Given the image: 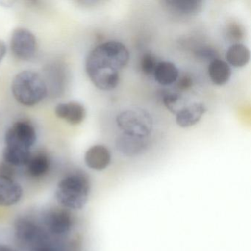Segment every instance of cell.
I'll return each instance as SVG.
<instances>
[{
	"label": "cell",
	"instance_id": "cell-21",
	"mask_svg": "<svg viewBox=\"0 0 251 251\" xmlns=\"http://www.w3.org/2000/svg\"><path fill=\"white\" fill-rule=\"evenodd\" d=\"M159 61L156 56L152 53H146L142 57L141 61V69L144 74L147 75L153 74Z\"/></svg>",
	"mask_w": 251,
	"mask_h": 251
},
{
	"label": "cell",
	"instance_id": "cell-7",
	"mask_svg": "<svg viewBox=\"0 0 251 251\" xmlns=\"http://www.w3.org/2000/svg\"><path fill=\"white\" fill-rule=\"evenodd\" d=\"M41 223L50 236L63 237L71 232L74 220L70 210L61 206H50L43 210L39 217Z\"/></svg>",
	"mask_w": 251,
	"mask_h": 251
},
{
	"label": "cell",
	"instance_id": "cell-8",
	"mask_svg": "<svg viewBox=\"0 0 251 251\" xmlns=\"http://www.w3.org/2000/svg\"><path fill=\"white\" fill-rule=\"evenodd\" d=\"M37 40L34 34L25 28H17L11 39V52L14 56L23 61L32 59L37 52Z\"/></svg>",
	"mask_w": 251,
	"mask_h": 251
},
{
	"label": "cell",
	"instance_id": "cell-12",
	"mask_svg": "<svg viewBox=\"0 0 251 251\" xmlns=\"http://www.w3.org/2000/svg\"><path fill=\"white\" fill-rule=\"evenodd\" d=\"M55 115L70 124L77 126L86 118V110L80 102H70L60 103L55 109Z\"/></svg>",
	"mask_w": 251,
	"mask_h": 251
},
{
	"label": "cell",
	"instance_id": "cell-2",
	"mask_svg": "<svg viewBox=\"0 0 251 251\" xmlns=\"http://www.w3.org/2000/svg\"><path fill=\"white\" fill-rule=\"evenodd\" d=\"M89 176L81 170H75L66 175L57 184L55 198L60 206L77 211L86 205L90 193Z\"/></svg>",
	"mask_w": 251,
	"mask_h": 251
},
{
	"label": "cell",
	"instance_id": "cell-6",
	"mask_svg": "<svg viewBox=\"0 0 251 251\" xmlns=\"http://www.w3.org/2000/svg\"><path fill=\"white\" fill-rule=\"evenodd\" d=\"M34 126L27 120L16 122L7 130L4 149L22 153H31V148L36 142Z\"/></svg>",
	"mask_w": 251,
	"mask_h": 251
},
{
	"label": "cell",
	"instance_id": "cell-18",
	"mask_svg": "<svg viewBox=\"0 0 251 251\" xmlns=\"http://www.w3.org/2000/svg\"><path fill=\"white\" fill-rule=\"evenodd\" d=\"M250 58V50L243 44H234L230 45L226 52V58L227 64L236 68L246 66L249 62Z\"/></svg>",
	"mask_w": 251,
	"mask_h": 251
},
{
	"label": "cell",
	"instance_id": "cell-13",
	"mask_svg": "<svg viewBox=\"0 0 251 251\" xmlns=\"http://www.w3.org/2000/svg\"><path fill=\"white\" fill-rule=\"evenodd\" d=\"M26 173L32 179H42L49 173L51 160L47 152L40 151L31 154L25 165Z\"/></svg>",
	"mask_w": 251,
	"mask_h": 251
},
{
	"label": "cell",
	"instance_id": "cell-1",
	"mask_svg": "<svg viewBox=\"0 0 251 251\" xmlns=\"http://www.w3.org/2000/svg\"><path fill=\"white\" fill-rule=\"evenodd\" d=\"M130 53L126 45L117 41H108L94 48L86 58L88 75L98 72L117 71L127 65Z\"/></svg>",
	"mask_w": 251,
	"mask_h": 251
},
{
	"label": "cell",
	"instance_id": "cell-3",
	"mask_svg": "<svg viewBox=\"0 0 251 251\" xmlns=\"http://www.w3.org/2000/svg\"><path fill=\"white\" fill-rule=\"evenodd\" d=\"M11 91L17 102L25 106L32 107L46 98L48 86L39 73L25 70L14 77Z\"/></svg>",
	"mask_w": 251,
	"mask_h": 251
},
{
	"label": "cell",
	"instance_id": "cell-14",
	"mask_svg": "<svg viewBox=\"0 0 251 251\" xmlns=\"http://www.w3.org/2000/svg\"><path fill=\"white\" fill-rule=\"evenodd\" d=\"M111 152L103 145H94L85 154V163L87 167L98 171L107 168L111 163Z\"/></svg>",
	"mask_w": 251,
	"mask_h": 251
},
{
	"label": "cell",
	"instance_id": "cell-25",
	"mask_svg": "<svg viewBox=\"0 0 251 251\" xmlns=\"http://www.w3.org/2000/svg\"><path fill=\"white\" fill-rule=\"evenodd\" d=\"M7 52V46L5 42L0 40V63L2 62V59L5 56Z\"/></svg>",
	"mask_w": 251,
	"mask_h": 251
},
{
	"label": "cell",
	"instance_id": "cell-26",
	"mask_svg": "<svg viewBox=\"0 0 251 251\" xmlns=\"http://www.w3.org/2000/svg\"><path fill=\"white\" fill-rule=\"evenodd\" d=\"M0 251H16L11 247L6 245H0Z\"/></svg>",
	"mask_w": 251,
	"mask_h": 251
},
{
	"label": "cell",
	"instance_id": "cell-22",
	"mask_svg": "<svg viewBox=\"0 0 251 251\" xmlns=\"http://www.w3.org/2000/svg\"><path fill=\"white\" fill-rule=\"evenodd\" d=\"M195 55L200 60L211 61V62L218 58L217 50L209 46H203L198 48L195 52Z\"/></svg>",
	"mask_w": 251,
	"mask_h": 251
},
{
	"label": "cell",
	"instance_id": "cell-17",
	"mask_svg": "<svg viewBox=\"0 0 251 251\" xmlns=\"http://www.w3.org/2000/svg\"><path fill=\"white\" fill-rule=\"evenodd\" d=\"M208 73L211 81L217 86L226 84L230 80L232 74L230 65L219 58L210 62Z\"/></svg>",
	"mask_w": 251,
	"mask_h": 251
},
{
	"label": "cell",
	"instance_id": "cell-10",
	"mask_svg": "<svg viewBox=\"0 0 251 251\" xmlns=\"http://www.w3.org/2000/svg\"><path fill=\"white\" fill-rule=\"evenodd\" d=\"M23 196V189L14 177L0 175V207L17 205Z\"/></svg>",
	"mask_w": 251,
	"mask_h": 251
},
{
	"label": "cell",
	"instance_id": "cell-23",
	"mask_svg": "<svg viewBox=\"0 0 251 251\" xmlns=\"http://www.w3.org/2000/svg\"><path fill=\"white\" fill-rule=\"evenodd\" d=\"M177 87L180 91H186L190 89L193 86V79L190 75L187 74L179 76L177 80Z\"/></svg>",
	"mask_w": 251,
	"mask_h": 251
},
{
	"label": "cell",
	"instance_id": "cell-24",
	"mask_svg": "<svg viewBox=\"0 0 251 251\" xmlns=\"http://www.w3.org/2000/svg\"><path fill=\"white\" fill-rule=\"evenodd\" d=\"M29 251H64L61 247L58 245H55L50 242H46V243L42 244L39 246L35 247L32 249L29 250Z\"/></svg>",
	"mask_w": 251,
	"mask_h": 251
},
{
	"label": "cell",
	"instance_id": "cell-9",
	"mask_svg": "<svg viewBox=\"0 0 251 251\" xmlns=\"http://www.w3.org/2000/svg\"><path fill=\"white\" fill-rule=\"evenodd\" d=\"M161 4L170 15L179 19L197 17L204 8V2L201 0H166Z\"/></svg>",
	"mask_w": 251,
	"mask_h": 251
},
{
	"label": "cell",
	"instance_id": "cell-4",
	"mask_svg": "<svg viewBox=\"0 0 251 251\" xmlns=\"http://www.w3.org/2000/svg\"><path fill=\"white\" fill-rule=\"evenodd\" d=\"M14 233L19 245L28 251L49 242L50 239L39 219L29 215L20 216L16 219Z\"/></svg>",
	"mask_w": 251,
	"mask_h": 251
},
{
	"label": "cell",
	"instance_id": "cell-15",
	"mask_svg": "<svg viewBox=\"0 0 251 251\" xmlns=\"http://www.w3.org/2000/svg\"><path fill=\"white\" fill-rule=\"evenodd\" d=\"M206 111V107L202 102L186 105L176 114V123L183 128L192 127L201 120Z\"/></svg>",
	"mask_w": 251,
	"mask_h": 251
},
{
	"label": "cell",
	"instance_id": "cell-11",
	"mask_svg": "<svg viewBox=\"0 0 251 251\" xmlns=\"http://www.w3.org/2000/svg\"><path fill=\"white\" fill-rule=\"evenodd\" d=\"M148 145L146 139L125 133L118 136L115 141L116 149L122 155L127 157H134L140 155L145 152Z\"/></svg>",
	"mask_w": 251,
	"mask_h": 251
},
{
	"label": "cell",
	"instance_id": "cell-19",
	"mask_svg": "<svg viewBox=\"0 0 251 251\" xmlns=\"http://www.w3.org/2000/svg\"><path fill=\"white\" fill-rule=\"evenodd\" d=\"M225 36L232 45L239 44L245 37V29L237 22H229L225 28Z\"/></svg>",
	"mask_w": 251,
	"mask_h": 251
},
{
	"label": "cell",
	"instance_id": "cell-16",
	"mask_svg": "<svg viewBox=\"0 0 251 251\" xmlns=\"http://www.w3.org/2000/svg\"><path fill=\"white\" fill-rule=\"evenodd\" d=\"M153 75L157 83L162 86H170L177 81L179 77V70L173 63L159 61Z\"/></svg>",
	"mask_w": 251,
	"mask_h": 251
},
{
	"label": "cell",
	"instance_id": "cell-5",
	"mask_svg": "<svg viewBox=\"0 0 251 251\" xmlns=\"http://www.w3.org/2000/svg\"><path fill=\"white\" fill-rule=\"evenodd\" d=\"M117 126L125 134L145 139L152 132L153 121L146 110L140 108L126 110L117 115Z\"/></svg>",
	"mask_w": 251,
	"mask_h": 251
},
{
	"label": "cell",
	"instance_id": "cell-20",
	"mask_svg": "<svg viewBox=\"0 0 251 251\" xmlns=\"http://www.w3.org/2000/svg\"><path fill=\"white\" fill-rule=\"evenodd\" d=\"M163 102L169 111L176 114L185 107V105H183V100L181 95L176 92H170L164 95Z\"/></svg>",
	"mask_w": 251,
	"mask_h": 251
}]
</instances>
